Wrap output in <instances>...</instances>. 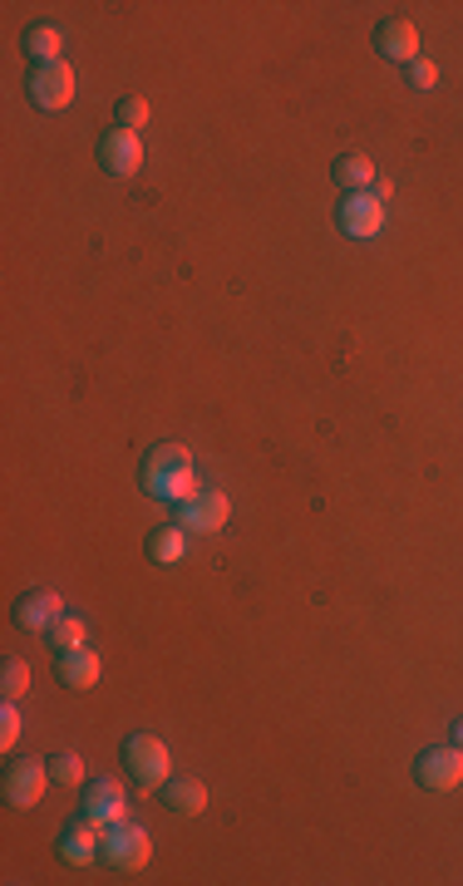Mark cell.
<instances>
[{
    "instance_id": "4fadbf2b",
    "label": "cell",
    "mask_w": 463,
    "mask_h": 886,
    "mask_svg": "<svg viewBox=\"0 0 463 886\" xmlns=\"http://www.w3.org/2000/svg\"><path fill=\"white\" fill-rule=\"evenodd\" d=\"M60 616H64V601L54 596V591H26V596L16 601V626L20 631H50Z\"/></svg>"
},
{
    "instance_id": "9a60e30c",
    "label": "cell",
    "mask_w": 463,
    "mask_h": 886,
    "mask_svg": "<svg viewBox=\"0 0 463 886\" xmlns=\"http://www.w3.org/2000/svg\"><path fill=\"white\" fill-rule=\"evenodd\" d=\"M163 808L178 817H198L208 808V783L202 778H168L163 783Z\"/></svg>"
},
{
    "instance_id": "6da1fadb",
    "label": "cell",
    "mask_w": 463,
    "mask_h": 886,
    "mask_svg": "<svg viewBox=\"0 0 463 886\" xmlns=\"http://www.w3.org/2000/svg\"><path fill=\"white\" fill-rule=\"evenodd\" d=\"M143 487H149L153 497H163V503H188V497L202 493L198 469L183 443H158L149 459H143Z\"/></svg>"
},
{
    "instance_id": "e0dca14e",
    "label": "cell",
    "mask_w": 463,
    "mask_h": 886,
    "mask_svg": "<svg viewBox=\"0 0 463 886\" xmlns=\"http://www.w3.org/2000/svg\"><path fill=\"white\" fill-rule=\"evenodd\" d=\"M183 552H188V532L178 527H158L153 537H149V562H158V566H178L183 562Z\"/></svg>"
},
{
    "instance_id": "3957f363",
    "label": "cell",
    "mask_w": 463,
    "mask_h": 886,
    "mask_svg": "<svg viewBox=\"0 0 463 886\" xmlns=\"http://www.w3.org/2000/svg\"><path fill=\"white\" fill-rule=\"evenodd\" d=\"M99 857H104L114 872H139V867H149V857H153V837L133 823H114V827H104Z\"/></svg>"
},
{
    "instance_id": "277c9868",
    "label": "cell",
    "mask_w": 463,
    "mask_h": 886,
    "mask_svg": "<svg viewBox=\"0 0 463 886\" xmlns=\"http://www.w3.org/2000/svg\"><path fill=\"white\" fill-rule=\"evenodd\" d=\"M232 517V503L228 493H218V487H202L198 497H188V503H178V527L188 532V537H208V532H222Z\"/></svg>"
},
{
    "instance_id": "5bb4252c",
    "label": "cell",
    "mask_w": 463,
    "mask_h": 886,
    "mask_svg": "<svg viewBox=\"0 0 463 886\" xmlns=\"http://www.w3.org/2000/svg\"><path fill=\"white\" fill-rule=\"evenodd\" d=\"M99 669H104V665H99V655L84 651V645H79V651H60V661H54V675H60L64 689H94Z\"/></svg>"
},
{
    "instance_id": "5b68a950",
    "label": "cell",
    "mask_w": 463,
    "mask_h": 886,
    "mask_svg": "<svg viewBox=\"0 0 463 886\" xmlns=\"http://www.w3.org/2000/svg\"><path fill=\"white\" fill-rule=\"evenodd\" d=\"M414 778L424 783L429 793H454L463 783V748L449 744V748H424L414 758Z\"/></svg>"
},
{
    "instance_id": "ac0fdd59",
    "label": "cell",
    "mask_w": 463,
    "mask_h": 886,
    "mask_svg": "<svg viewBox=\"0 0 463 886\" xmlns=\"http://www.w3.org/2000/svg\"><path fill=\"white\" fill-rule=\"evenodd\" d=\"M20 44H26V54L36 64H54V60H60V50H64V40H60V30H54V26H30Z\"/></svg>"
},
{
    "instance_id": "ffe728a7",
    "label": "cell",
    "mask_w": 463,
    "mask_h": 886,
    "mask_svg": "<svg viewBox=\"0 0 463 886\" xmlns=\"http://www.w3.org/2000/svg\"><path fill=\"white\" fill-rule=\"evenodd\" d=\"M44 635H50L54 651H79L89 631H84V621H79V616H60V621H54V626L44 631Z\"/></svg>"
},
{
    "instance_id": "ba28073f",
    "label": "cell",
    "mask_w": 463,
    "mask_h": 886,
    "mask_svg": "<svg viewBox=\"0 0 463 886\" xmlns=\"http://www.w3.org/2000/svg\"><path fill=\"white\" fill-rule=\"evenodd\" d=\"M79 813H84L89 823H99V827H114V823H123V813H129V798H123V788L114 778H89Z\"/></svg>"
},
{
    "instance_id": "8992f818",
    "label": "cell",
    "mask_w": 463,
    "mask_h": 886,
    "mask_svg": "<svg viewBox=\"0 0 463 886\" xmlns=\"http://www.w3.org/2000/svg\"><path fill=\"white\" fill-rule=\"evenodd\" d=\"M335 222H341L345 236H360V242H370V236H380V226H385V202L375 198V192H345L341 212H335Z\"/></svg>"
},
{
    "instance_id": "7a4b0ae2",
    "label": "cell",
    "mask_w": 463,
    "mask_h": 886,
    "mask_svg": "<svg viewBox=\"0 0 463 886\" xmlns=\"http://www.w3.org/2000/svg\"><path fill=\"white\" fill-rule=\"evenodd\" d=\"M168 744L158 734H129L123 738V768L133 774V783H139L143 793L149 788H163L168 783Z\"/></svg>"
},
{
    "instance_id": "484cf974",
    "label": "cell",
    "mask_w": 463,
    "mask_h": 886,
    "mask_svg": "<svg viewBox=\"0 0 463 886\" xmlns=\"http://www.w3.org/2000/svg\"><path fill=\"white\" fill-rule=\"evenodd\" d=\"M454 744L463 748V719H454Z\"/></svg>"
},
{
    "instance_id": "44dd1931",
    "label": "cell",
    "mask_w": 463,
    "mask_h": 886,
    "mask_svg": "<svg viewBox=\"0 0 463 886\" xmlns=\"http://www.w3.org/2000/svg\"><path fill=\"white\" fill-rule=\"evenodd\" d=\"M26 689H30V665L10 655V661L0 665V695H6V699H20Z\"/></svg>"
},
{
    "instance_id": "7402d4cb",
    "label": "cell",
    "mask_w": 463,
    "mask_h": 886,
    "mask_svg": "<svg viewBox=\"0 0 463 886\" xmlns=\"http://www.w3.org/2000/svg\"><path fill=\"white\" fill-rule=\"evenodd\" d=\"M149 123V99H119V129L139 133Z\"/></svg>"
},
{
    "instance_id": "d4e9b609",
    "label": "cell",
    "mask_w": 463,
    "mask_h": 886,
    "mask_svg": "<svg viewBox=\"0 0 463 886\" xmlns=\"http://www.w3.org/2000/svg\"><path fill=\"white\" fill-rule=\"evenodd\" d=\"M370 192H375L380 202H390L394 198V183H390V178H375V188H370Z\"/></svg>"
},
{
    "instance_id": "8fae6325",
    "label": "cell",
    "mask_w": 463,
    "mask_h": 886,
    "mask_svg": "<svg viewBox=\"0 0 463 886\" xmlns=\"http://www.w3.org/2000/svg\"><path fill=\"white\" fill-rule=\"evenodd\" d=\"M375 50L385 54L394 64H414L420 60V30H414V20L394 16V20H380L375 26Z\"/></svg>"
},
{
    "instance_id": "2e32d148",
    "label": "cell",
    "mask_w": 463,
    "mask_h": 886,
    "mask_svg": "<svg viewBox=\"0 0 463 886\" xmlns=\"http://www.w3.org/2000/svg\"><path fill=\"white\" fill-rule=\"evenodd\" d=\"M331 178H335V188L341 192H370L375 188V163H370L365 153H341L335 158V168H331Z\"/></svg>"
},
{
    "instance_id": "cb8c5ba5",
    "label": "cell",
    "mask_w": 463,
    "mask_h": 886,
    "mask_svg": "<svg viewBox=\"0 0 463 886\" xmlns=\"http://www.w3.org/2000/svg\"><path fill=\"white\" fill-rule=\"evenodd\" d=\"M16 738H20V709L16 699H6V709H0V748H16Z\"/></svg>"
},
{
    "instance_id": "9c48e42d",
    "label": "cell",
    "mask_w": 463,
    "mask_h": 886,
    "mask_svg": "<svg viewBox=\"0 0 463 886\" xmlns=\"http://www.w3.org/2000/svg\"><path fill=\"white\" fill-rule=\"evenodd\" d=\"M54 847H60L64 862H74V867H89V862L99 857V847H104V827L89 823V817L79 813L74 823L60 827V843H54Z\"/></svg>"
},
{
    "instance_id": "52a82bcc",
    "label": "cell",
    "mask_w": 463,
    "mask_h": 886,
    "mask_svg": "<svg viewBox=\"0 0 463 886\" xmlns=\"http://www.w3.org/2000/svg\"><path fill=\"white\" fill-rule=\"evenodd\" d=\"M30 99H36L40 109H70L74 104V70L64 60L54 64H36V74H30Z\"/></svg>"
},
{
    "instance_id": "d6986e66",
    "label": "cell",
    "mask_w": 463,
    "mask_h": 886,
    "mask_svg": "<svg viewBox=\"0 0 463 886\" xmlns=\"http://www.w3.org/2000/svg\"><path fill=\"white\" fill-rule=\"evenodd\" d=\"M44 768H50V778H54V783H64V788H74V783H84V758H79L74 748H60V754H54Z\"/></svg>"
},
{
    "instance_id": "603a6c76",
    "label": "cell",
    "mask_w": 463,
    "mask_h": 886,
    "mask_svg": "<svg viewBox=\"0 0 463 886\" xmlns=\"http://www.w3.org/2000/svg\"><path fill=\"white\" fill-rule=\"evenodd\" d=\"M404 79H410V89H434L439 84V64L434 60H414V64H404Z\"/></svg>"
},
{
    "instance_id": "30bf717a",
    "label": "cell",
    "mask_w": 463,
    "mask_h": 886,
    "mask_svg": "<svg viewBox=\"0 0 463 886\" xmlns=\"http://www.w3.org/2000/svg\"><path fill=\"white\" fill-rule=\"evenodd\" d=\"M44 783H50V768H40L36 758H16L6 768V798L10 808H36L44 798Z\"/></svg>"
},
{
    "instance_id": "7c38bea8",
    "label": "cell",
    "mask_w": 463,
    "mask_h": 886,
    "mask_svg": "<svg viewBox=\"0 0 463 886\" xmlns=\"http://www.w3.org/2000/svg\"><path fill=\"white\" fill-rule=\"evenodd\" d=\"M139 163H143V143H139V133H129V129H109L104 139H99V168H109L114 178L139 173Z\"/></svg>"
}]
</instances>
